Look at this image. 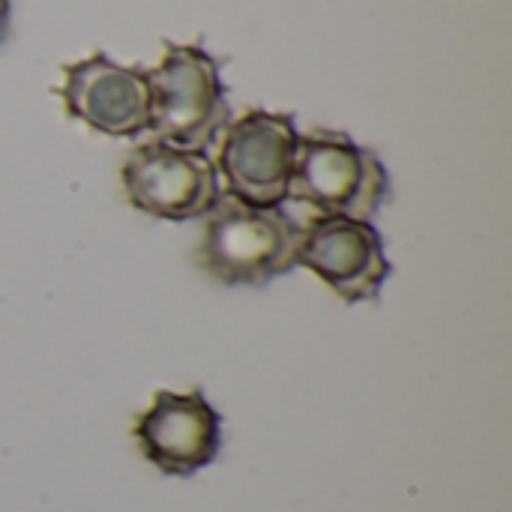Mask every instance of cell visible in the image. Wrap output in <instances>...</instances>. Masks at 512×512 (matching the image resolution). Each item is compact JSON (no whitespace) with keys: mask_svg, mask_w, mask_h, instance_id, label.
Here are the masks:
<instances>
[{"mask_svg":"<svg viewBox=\"0 0 512 512\" xmlns=\"http://www.w3.org/2000/svg\"><path fill=\"white\" fill-rule=\"evenodd\" d=\"M297 267L315 273L345 303L378 300L393 273L381 231L372 222L339 216H312L300 222Z\"/></svg>","mask_w":512,"mask_h":512,"instance_id":"52a82bcc","label":"cell"},{"mask_svg":"<svg viewBox=\"0 0 512 512\" xmlns=\"http://www.w3.org/2000/svg\"><path fill=\"white\" fill-rule=\"evenodd\" d=\"M150 75V132L159 141L207 150L231 123L222 63L204 45L162 42V60Z\"/></svg>","mask_w":512,"mask_h":512,"instance_id":"3957f363","label":"cell"},{"mask_svg":"<svg viewBox=\"0 0 512 512\" xmlns=\"http://www.w3.org/2000/svg\"><path fill=\"white\" fill-rule=\"evenodd\" d=\"M390 198V174L375 150L336 129L300 135L288 201L309 207L315 216L372 222Z\"/></svg>","mask_w":512,"mask_h":512,"instance_id":"7a4b0ae2","label":"cell"},{"mask_svg":"<svg viewBox=\"0 0 512 512\" xmlns=\"http://www.w3.org/2000/svg\"><path fill=\"white\" fill-rule=\"evenodd\" d=\"M120 186L129 207L162 222L204 219L222 198V183L207 150L144 141L120 162Z\"/></svg>","mask_w":512,"mask_h":512,"instance_id":"5b68a950","label":"cell"},{"mask_svg":"<svg viewBox=\"0 0 512 512\" xmlns=\"http://www.w3.org/2000/svg\"><path fill=\"white\" fill-rule=\"evenodd\" d=\"M132 438L147 465L165 477H192L222 450V417L201 390H156L135 417Z\"/></svg>","mask_w":512,"mask_h":512,"instance_id":"ba28073f","label":"cell"},{"mask_svg":"<svg viewBox=\"0 0 512 512\" xmlns=\"http://www.w3.org/2000/svg\"><path fill=\"white\" fill-rule=\"evenodd\" d=\"M216 174L222 192L252 207H282L300 147V129L288 111L252 108L216 138Z\"/></svg>","mask_w":512,"mask_h":512,"instance_id":"277c9868","label":"cell"},{"mask_svg":"<svg viewBox=\"0 0 512 512\" xmlns=\"http://www.w3.org/2000/svg\"><path fill=\"white\" fill-rule=\"evenodd\" d=\"M57 96L66 114L87 129L111 138L150 132V75L144 66H123L105 51L66 63Z\"/></svg>","mask_w":512,"mask_h":512,"instance_id":"8992f818","label":"cell"},{"mask_svg":"<svg viewBox=\"0 0 512 512\" xmlns=\"http://www.w3.org/2000/svg\"><path fill=\"white\" fill-rule=\"evenodd\" d=\"M300 222L285 207H252L222 192L204 216L192 261L225 288H264L297 267Z\"/></svg>","mask_w":512,"mask_h":512,"instance_id":"6da1fadb","label":"cell"},{"mask_svg":"<svg viewBox=\"0 0 512 512\" xmlns=\"http://www.w3.org/2000/svg\"><path fill=\"white\" fill-rule=\"evenodd\" d=\"M9 21H12V0H0V42L9 36Z\"/></svg>","mask_w":512,"mask_h":512,"instance_id":"9c48e42d","label":"cell"}]
</instances>
